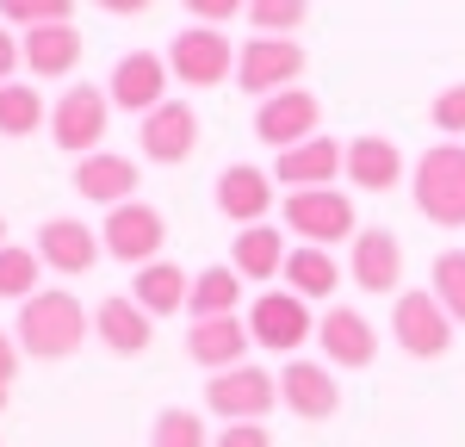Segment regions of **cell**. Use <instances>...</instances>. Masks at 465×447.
I'll list each match as a JSON object with an SVG mask.
<instances>
[{
    "instance_id": "obj_1",
    "label": "cell",
    "mask_w": 465,
    "mask_h": 447,
    "mask_svg": "<svg viewBox=\"0 0 465 447\" xmlns=\"http://www.w3.org/2000/svg\"><path fill=\"white\" fill-rule=\"evenodd\" d=\"M19 348L32 354V361H69L81 354V342H87V311H81V298L63 293V286H44L37 298L19 304Z\"/></svg>"
},
{
    "instance_id": "obj_36",
    "label": "cell",
    "mask_w": 465,
    "mask_h": 447,
    "mask_svg": "<svg viewBox=\"0 0 465 447\" xmlns=\"http://www.w3.org/2000/svg\"><path fill=\"white\" fill-rule=\"evenodd\" d=\"M199 25H223V19H236V13H249V0H180Z\"/></svg>"
},
{
    "instance_id": "obj_18",
    "label": "cell",
    "mask_w": 465,
    "mask_h": 447,
    "mask_svg": "<svg viewBox=\"0 0 465 447\" xmlns=\"http://www.w3.org/2000/svg\"><path fill=\"white\" fill-rule=\"evenodd\" d=\"M249 317H199L186 330V361L205 372H230V367H249Z\"/></svg>"
},
{
    "instance_id": "obj_19",
    "label": "cell",
    "mask_w": 465,
    "mask_h": 447,
    "mask_svg": "<svg viewBox=\"0 0 465 447\" xmlns=\"http://www.w3.org/2000/svg\"><path fill=\"white\" fill-rule=\"evenodd\" d=\"M317 342H322V361L329 367H372V354H379V330L360 317L354 304H329L317 317Z\"/></svg>"
},
{
    "instance_id": "obj_29",
    "label": "cell",
    "mask_w": 465,
    "mask_h": 447,
    "mask_svg": "<svg viewBox=\"0 0 465 447\" xmlns=\"http://www.w3.org/2000/svg\"><path fill=\"white\" fill-rule=\"evenodd\" d=\"M37 124H50V106L32 81H6L0 87V137H32Z\"/></svg>"
},
{
    "instance_id": "obj_31",
    "label": "cell",
    "mask_w": 465,
    "mask_h": 447,
    "mask_svg": "<svg viewBox=\"0 0 465 447\" xmlns=\"http://www.w3.org/2000/svg\"><path fill=\"white\" fill-rule=\"evenodd\" d=\"M429 293L440 298V304H447V317H453V323H465V249H440V255H434V267H429Z\"/></svg>"
},
{
    "instance_id": "obj_25",
    "label": "cell",
    "mask_w": 465,
    "mask_h": 447,
    "mask_svg": "<svg viewBox=\"0 0 465 447\" xmlns=\"http://www.w3.org/2000/svg\"><path fill=\"white\" fill-rule=\"evenodd\" d=\"M286 230L280 224H249V230H236V249H230V267L242 273V286L249 280H280L286 273Z\"/></svg>"
},
{
    "instance_id": "obj_12",
    "label": "cell",
    "mask_w": 465,
    "mask_h": 447,
    "mask_svg": "<svg viewBox=\"0 0 465 447\" xmlns=\"http://www.w3.org/2000/svg\"><path fill=\"white\" fill-rule=\"evenodd\" d=\"M137 149H143V162H155V168L193 162L199 155V112L186 106V100L155 106L149 118H137Z\"/></svg>"
},
{
    "instance_id": "obj_26",
    "label": "cell",
    "mask_w": 465,
    "mask_h": 447,
    "mask_svg": "<svg viewBox=\"0 0 465 447\" xmlns=\"http://www.w3.org/2000/svg\"><path fill=\"white\" fill-rule=\"evenodd\" d=\"M341 280H348V267L335 261V249H311V243H298V249L286 255V293H298L304 304L335 298Z\"/></svg>"
},
{
    "instance_id": "obj_20",
    "label": "cell",
    "mask_w": 465,
    "mask_h": 447,
    "mask_svg": "<svg viewBox=\"0 0 465 447\" xmlns=\"http://www.w3.org/2000/svg\"><path fill=\"white\" fill-rule=\"evenodd\" d=\"M74 193L87 199V205H131L137 199V162L131 155H112V149H94V155H81L74 162Z\"/></svg>"
},
{
    "instance_id": "obj_41",
    "label": "cell",
    "mask_w": 465,
    "mask_h": 447,
    "mask_svg": "<svg viewBox=\"0 0 465 447\" xmlns=\"http://www.w3.org/2000/svg\"><path fill=\"white\" fill-rule=\"evenodd\" d=\"M0 249H6V218H0Z\"/></svg>"
},
{
    "instance_id": "obj_6",
    "label": "cell",
    "mask_w": 465,
    "mask_h": 447,
    "mask_svg": "<svg viewBox=\"0 0 465 447\" xmlns=\"http://www.w3.org/2000/svg\"><path fill=\"white\" fill-rule=\"evenodd\" d=\"M453 317H447V304L422 286V293H397L391 304V342L410 354V361H440L447 348H453Z\"/></svg>"
},
{
    "instance_id": "obj_39",
    "label": "cell",
    "mask_w": 465,
    "mask_h": 447,
    "mask_svg": "<svg viewBox=\"0 0 465 447\" xmlns=\"http://www.w3.org/2000/svg\"><path fill=\"white\" fill-rule=\"evenodd\" d=\"M19 354H25V348H19V335L0 330V385H13V372H19Z\"/></svg>"
},
{
    "instance_id": "obj_9",
    "label": "cell",
    "mask_w": 465,
    "mask_h": 447,
    "mask_svg": "<svg viewBox=\"0 0 465 447\" xmlns=\"http://www.w3.org/2000/svg\"><path fill=\"white\" fill-rule=\"evenodd\" d=\"M100 243H106L112 261H124V267L137 273V267H149V261H162L168 218H162L155 205H143V199H131V205L106 212V224H100Z\"/></svg>"
},
{
    "instance_id": "obj_40",
    "label": "cell",
    "mask_w": 465,
    "mask_h": 447,
    "mask_svg": "<svg viewBox=\"0 0 465 447\" xmlns=\"http://www.w3.org/2000/svg\"><path fill=\"white\" fill-rule=\"evenodd\" d=\"M100 13H112V19H137V13H149L155 0H94Z\"/></svg>"
},
{
    "instance_id": "obj_14",
    "label": "cell",
    "mask_w": 465,
    "mask_h": 447,
    "mask_svg": "<svg viewBox=\"0 0 465 447\" xmlns=\"http://www.w3.org/2000/svg\"><path fill=\"white\" fill-rule=\"evenodd\" d=\"M348 280L372 298L403 286V243H397L385 224H360V236L348 243Z\"/></svg>"
},
{
    "instance_id": "obj_2",
    "label": "cell",
    "mask_w": 465,
    "mask_h": 447,
    "mask_svg": "<svg viewBox=\"0 0 465 447\" xmlns=\"http://www.w3.org/2000/svg\"><path fill=\"white\" fill-rule=\"evenodd\" d=\"M410 193H416V212L434 230H465V144H429L410 168Z\"/></svg>"
},
{
    "instance_id": "obj_35",
    "label": "cell",
    "mask_w": 465,
    "mask_h": 447,
    "mask_svg": "<svg viewBox=\"0 0 465 447\" xmlns=\"http://www.w3.org/2000/svg\"><path fill=\"white\" fill-rule=\"evenodd\" d=\"M429 124H434V131H447V144H460V137H465V81H453V87L434 94Z\"/></svg>"
},
{
    "instance_id": "obj_16",
    "label": "cell",
    "mask_w": 465,
    "mask_h": 447,
    "mask_svg": "<svg viewBox=\"0 0 465 447\" xmlns=\"http://www.w3.org/2000/svg\"><path fill=\"white\" fill-rule=\"evenodd\" d=\"M106 255V243H100V230H87L81 218H50L37 230V261L50 267V273H63V280H81V273H94V261Z\"/></svg>"
},
{
    "instance_id": "obj_27",
    "label": "cell",
    "mask_w": 465,
    "mask_h": 447,
    "mask_svg": "<svg viewBox=\"0 0 465 447\" xmlns=\"http://www.w3.org/2000/svg\"><path fill=\"white\" fill-rule=\"evenodd\" d=\"M131 298L143 304L149 317H174V311H186V298H193V280H186V267H174V261H149V267H137V280H131Z\"/></svg>"
},
{
    "instance_id": "obj_32",
    "label": "cell",
    "mask_w": 465,
    "mask_h": 447,
    "mask_svg": "<svg viewBox=\"0 0 465 447\" xmlns=\"http://www.w3.org/2000/svg\"><path fill=\"white\" fill-rule=\"evenodd\" d=\"M149 447H212V435H205V416H199V410L168 404L162 416H155V429H149Z\"/></svg>"
},
{
    "instance_id": "obj_42",
    "label": "cell",
    "mask_w": 465,
    "mask_h": 447,
    "mask_svg": "<svg viewBox=\"0 0 465 447\" xmlns=\"http://www.w3.org/2000/svg\"><path fill=\"white\" fill-rule=\"evenodd\" d=\"M0 404H6V385H0Z\"/></svg>"
},
{
    "instance_id": "obj_22",
    "label": "cell",
    "mask_w": 465,
    "mask_h": 447,
    "mask_svg": "<svg viewBox=\"0 0 465 447\" xmlns=\"http://www.w3.org/2000/svg\"><path fill=\"white\" fill-rule=\"evenodd\" d=\"M94 335L106 342L112 354H149L155 317H149L131 293H112V298H100V311H94Z\"/></svg>"
},
{
    "instance_id": "obj_23",
    "label": "cell",
    "mask_w": 465,
    "mask_h": 447,
    "mask_svg": "<svg viewBox=\"0 0 465 447\" xmlns=\"http://www.w3.org/2000/svg\"><path fill=\"white\" fill-rule=\"evenodd\" d=\"M341 174H348L360 193H391V186L403 181V149H397L391 137H379V131H360V137H348V168H341Z\"/></svg>"
},
{
    "instance_id": "obj_28",
    "label": "cell",
    "mask_w": 465,
    "mask_h": 447,
    "mask_svg": "<svg viewBox=\"0 0 465 447\" xmlns=\"http://www.w3.org/2000/svg\"><path fill=\"white\" fill-rule=\"evenodd\" d=\"M236 298H242V273L230 261H217L205 273H193V298H186V317H236Z\"/></svg>"
},
{
    "instance_id": "obj_7",
    "label": "cell",
    "mask_w": 465,
    "mask_h": 447,
    "mask_svg": "<svg viewBox=\"0 0 465 447\" xmlns=\"http://www.w3.org/2000/svg\"><path fill=\"white\" fill-rule=\"evenodd\" d=\"M304 81V44L298 37H249L236 56V87L254 100H273Z\"/></svg>"
},
{
    "instance_id": "obj_13",
    "label": "cell",
    "mask_w": 465,
    "mask_h": 447,
    "mask_svg": "<svg viewBox=\"0 0 465 447\" xmlns=\"http://www.w3.org/2000/svg\"><path fill=\"white\" fill-rule=\"evenodd\" d=\"M217 212L236 224V230H249V224H267L273 212V199H280V181H273V168H254V162H230L212 186Z\"/></svg>"
},
{
    "instance_id": "obj_33",
    "label": "cell",
    "mask_w": 465,
    "mask_h": 447,
    "mask_svg": "<svg viewBox=\"0 0 465 447\" xmlns=\"http://www.w3.org/2000/svg\"><path fill=\"white\" fill-rule=\"evenodd\" d=\"M304 19H311V0H249L254 37H292Z\"/></svg>"
},
{
    "instance_id": "obj_11",
    "label": "cell",
    "mask_w": 465,
    "mask_h": 447,
    "mask_svg": "<svg viewBox=\"0 0 465 447\" xmlns=\"http://www.w3.org/2000/svg\"><path fill=\"white\" fill-rule=\"evenodd\" d=\"M168 56L162 50H124L118 63H112V81H106V94H112V106L118 112H137V118H149L155 106H168Z\"/></svg>"
},
{
    "instance_id": "obj_17",
    "label": "cell",
    "mask_w": 465,
    "mask_h": 447,
    "mask_svg": "<svg viewBox=\"0 0 465 447\" xmlns=\"http://www.w3.org/2000/svg\"><path fill=\"white\" fill-rule=\"evenodd\" d=\"M280 398H286V410L298 422H329L341 410V379H335V367H322V361H286Z\"/></svg>"
},
{
    "instance_id": "obj_37",
    "label": "cell",
    "mask_w": 465,
    "mask_h": 447,
    "mask_svg": "<svg viewBox=\"0 0 465 447\" xmlns=\"http://www.w3.org/2000/svg\"><path fill=\"white\" fill-rule=\"evenodd\" d=\"M212 447H273V435H267L261 422H223Z\"/></svg>"
},
{
    "instance_id": "obj_34",
    "label": "cell",
    "mask_w": 465,
    "mask_h": 447,
    "mask_svg": "<svg viewBox=\"0 0 465 447\" xmlns=\"http://www.w3.org/2000/svg\"><path fill=\"white\" fill-rule=\"evenodd\" d=\"M0 19L37 32V25H74V0H0Z\"/></svg>"
},
{
    "instance_id": "obj_4",
    "label": "cell",
    "mask_w": 465,
    "mask_h": 447,
    "mask_svg": "<svg viewBox=\"0 0 465 447\" xmlns=\"http://www.w3.org/2000/svg\"><path fill=\"white\" fill-rule=\"evenodd\" d=\"M286 230L311 249H335L360 236V212L341 186H311V193H286Z\"/></svg>"
},
{
    "instance_id": "obj_21",
    "label": "cell",
    "mask_w": 465,
    "mask_h": 447,
    "mask_svg": "<svg viewBox=\"0 0 465 447\" xmlns=\"http://www.w3.org/2000/svg\"><path fill=\"white\" fill-rule=\"evenodd\" d=\"M341 168H348V144H335V137H311V144L280 149V155H273V181H286V193L335 186Z\"/></svg>"
},
{
    "instance_id": "obj_8",
    "label": "cell",
    "mask_w": 465,
    "mask_h": 447,
    "mask_svg": "<svg viewBox=\"0 0 465 447\" xmlns=\"http://www.w3.org/2000/svg\"><path fill=\"white\" fill-rule=\"evenodd\" d=\"M273 404H280V372L267 367H230L205 379V410L223 422H267Z\"/></svg>"
},
{
    "instance_id": "obj_15",
    "label": "cell",
    "mask_w": 465,
    "mask_h": 447,
    "mask_svg": "<svg viewBox=\"0 0 465 447\" xmlns=\"http://www.w3.org/2000/svg\"><path fill=\"white\" fill-rule=\"evenodd\" d=\"M249 335L261 348H273V354H292V348H304L317 335V317H311V304L298 293H261L249 304Z\"/></svg>"
},
{
    "instance_id": "obj_5",
    "label": "cell",
    "mask_w": 465,
    "mask_h": 447,
    "mask_svg": "<svg viewBox=\"0 0 465 447\" xmlns=\"http://www.w3.org/2000/svg\"><path fill=\"white\" fill-rule=\"evenodd\" d=\"M162 56H168V74L186 81V87H223L236 74V56L242 50L230 44V32H217V25H186V32H174V44Z\"/></svg>"
},
{
    "instance_id": "obj_38",
    "label": "cell",
    "mask_w": 465,
    "mask_h": 447,
    "mask_svg": "<svg viewBox=\"0 0 465 447\" xmlns=\"http://www.w3.org/2000/svg\"><path fill=\"white\" fill-rule=\"evenodd\" d=\"M19 63H25V50H19V37H13L6 25H0V87L13 81V69H19Z\"/></svg>"
},
{
    "instance_id": "obj_10",
    "label": "cell",
    "mask_w": 465,
    "mask_h": 447,
    "mask_svg": "<svg viewBox=\"0 0 465 447\" xmlns=\"http://www.w3.org/2000/svg\"><path fill=\"white\" fill-rule=\"evenodd\" d=\"M317 124H322V100L311 94V87H286V94H273V100L254 106V137L273 149V155H280V149L311 144V137H322Z\"/></svg>"
},
{
    "instance_id": "obj_30",
    "label": "cell",
    "mask_w": 465,
    "mask_h": 447,
    "mask_svg": "<svg viewBox=\"0 0 465 447\" xmlns=\"http://www.w3.org/2000/svg\"><path fill=\"white\" fill-rule=\"evenodd\" d=\"M37 273H44L37 249H19V243H6V249H0V298H13V304L37 298V293H44V286H37Z\"/></svg>"
},
{
    "instance_id": "obj_3",
    "label": "cell",
    "mask_w": 465,
    "mask_h": 447,
    "mask_svg": "<svg viewBox=\"0 0 465 447\" xmlns=\"http://www.w3.org/2000/svg\"><path fill=\"white\" fill-rule=\"evenodd\" d=\"M106 131H112V94L106 87H94V81L63 87V100L50 106V144L81 162V155H94V149L106 144Z\"/></svg>"
},
{
    "instance_id": "obj_24",
    "label": "cell",
    "mask_w": 465,
    "mask_h": 447,
    "mask_svg": "<svg viewBox=\"0 0 465 447\" xmlns=\"http://www.w3.org/2000/svg\"><path fill=\"white\" fill-rule=\"evenodd\" d=\"M19 50H25V69L37 81H69L81 69V50H87V37L74 32V25H37V32L19 37Z\"/></svg>"
}]
</instances>
